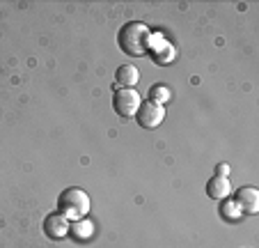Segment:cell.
Segmentation results:
<instances>
[{"instance_id": "1", "label": "cell", "mask_w": 259, "mask_h": 248, "mask_svg": "<svg viewBox=\"0 0 259 248\" xmlns=\"http://www.w3.org/2000/svg\"><path fill=\"white\" fill-rule=\"evenodd\" d=\"M149 28H147L142 21H131V23H124L117 32V46L124 55H131V58H142V55L149 53Z\"/></svg>"}, {"instance_id": "2", "label": "cell", "mask_w": 259, "mask_h": 248, "mask_svg": "<svg viewBox=\"0 0 259 248\" xmlns=\"http://www.w3.org/2000/svg\"><path fill=\"white\" fill-rule=\"evenodd\" d=\"M90 195L85 193L78 186H71V189H64L58 195V211L64 216L67 221H80L90 214Z\"/></svg>"}, {"instance_id": "3", "label": "cell", "mask_w": 259, "mask_h": 248, "mask_svg": "<svg viewBox=\"0 0 259 248\" xmlns=\"http://www.w3.org/2000/svg\"><path fill=\"white\" fill-rule=\"evenodd\" d=\"M140 103H142V97L138 94L136 88L115 90V94H113V108H115V113H117L119 117H124V120H131V117H136Z\"/></svg>"}, {"instance_id": "4", "label": "cell", "mask_w": 259, "mask_h": 248, "mask_svg": "<svg viewBox=\"0 0 259 248\" xmlns=\"http://www.w3.org/2000/svg\"><path fill=\"white\" fill-rule=\"evenodd\" d=\"M165 120V106H158L154 101H142L136 113V122L142 129H156Z\"/></svg>"}, {"instance_id": "5", "label": "cell", "mask_w": 259, "mask_h": 248, "mask_svg": "<svg viewBox=\"0 0 259 248\" xmlns=\"http://www.w3.org/2000/svg\"><path fill=\"white\" fill-rule=\"evenodd\" d=\"M69 221L64 219L60 211H53V214H49L44 219V232L49 239H53V241H60V239L69 237Z\"/></svg>"}, {"instance_id": "6", "label": "cell", "mask_w": 259, "mask_h": 248, "mask_svg": "<svg viewBox=\"0 0 259 248\" xmlns=\"http://www.w3.org/2000/svg\"><path fill=\"white\" fill-rule=\"evenodd\" d=\"M234 202L239 204V209L248 216H254L259 211V191L254 186H243L236 191Z\"/></svg>"}, {"instance_id": "7", "label": "cell", "mask_w": 259, "mask_h": 248, "mask_svg": "<svg viewBox=\"0 0 259 248\" xmlns=\"http://www.w3.org/2000/svg\"><path fill=\"white\" fill-rule=\"evenodd\" d=\"M156 42H158V46H149V58H152L158 67H165V64H170L172 60H175L177 51H175V46H172L170 42H165L163 37H156Z\"/></svg>"}, {"instance_id": "8", "label": "cell", "mask_w": 259, "mask_h": 248, "mask_svg": "<svg viewBox=\"0 0 259 248\" xmlns=\"http://www.w3.org/2000/svg\"><path fill=\"white\" fill-rule=\"evenodd\" d=\"M206 195H209L211 200H225V198H230V193H232V184H230V180L227 177H211L209 182H206Z\"/></svg>"}, {"instance_id": "9", "label": "cell", "mask_w": 259, "mask_h": 248, "mask_svg": "<svg viewBox=\"0 0 259 248\" xmlns=\"http://www.w3.org/2000/svg\"><path fill=\"white\" fill-rule=\"evenodd\" d=\"M138 81H140V72H138V67H133V64H122V67L117 69V74H115V85H117V90L136 88Z\"/></svg>"}, {"instance_id": "10", "label": "cell", "mask_w": 259, "mask_h": 248, "mask_svg": "<svg viewBox=\"0 0 259 248\" xmlns=\"http://www.w3.org/2000/svg\"><path fill=\"white\" fill-rule=\"evenodd\" d=\"M92 232H94V225L90 223L88 219L73 221V223L69 225V234H71L73 239H78V241H88V239L92 237Z\"/></svg>"}, {"instance_id": "11", "label": "cell", "mask_w": 259, "mask_h": 248, "mask_svg": "<svg viewBox=\"0 0 259 248\" xmlns=\"http://www.w3.org/2000/svg\"><path fill=\"white\" fill-rule=\"evenodd\" d=\"M220 216H223V219L225 221H232V223H234V221H239L241 219V209H239V204L234 202V200H230V198H225V200H220Z\"/></svg>"}, {"instance_id": "12", "label": "cell", "mask_w": 259, "mask_h": 248, "mask_svg": "<svg viewBox=\"0 0 259 248\" xmlns=\"http://www.w3.org/2000/svg\"><path fill=\"white\" fill-rule=\"evenodd\" d=\"M147 101H154V103H158V106H165V103L170 101V90H167V85H161V83L152 85V88H149V99H147Z\"/></svg>"}, {"instance_id": "13", "label": "cell", "mask_w": 259, "mask_h": 248, "mask_svg": "<svg viewBox=\"0 0 259 248\" xmlns=\"http://www.w3.org/2000/svg\"><path fill=\"white\" fill-rule=\"evenodd\" d=\"M215 175H218V177H227V175H230V165H227V163H218V165H215Z\"/></svg>"}]
</instances>
